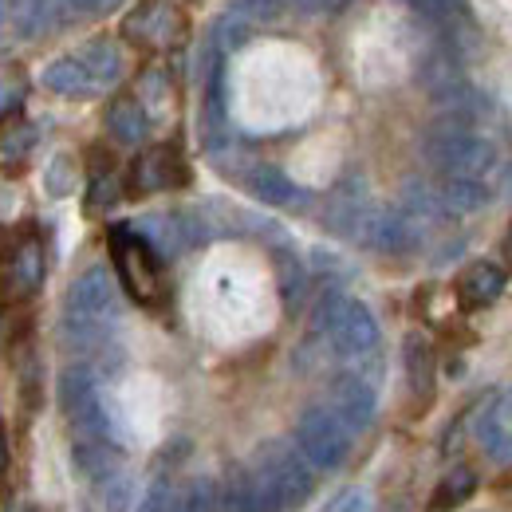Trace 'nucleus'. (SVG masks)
<instances>
[{
	"label": "nucleus",
	"instance_id": "23",
	"mask_svg": "<svg viewBox=\"0 0 512 512\" xmlns=\"http://www.w3.org/2000/svg\"><path fill=\"white\" fill-rule=\"evenodd\" d=\"M107 127H111V134H115L119 142L138 146V142L146 138V130H150V115L142 111L138 99H119V103L107 111Z\"/></svg>",
	"mask_w": 512,
	"mask_h": 512
},
{
	"label": "nucleus",
	"instance_id": "20",
	"mask_svg": "<svg viewBox=\"0 0 512 512\" xmlns=\"http://www.w3.org/2000/svg\"><path fill=\"white\" fill-rule=\"evenodd\" d=\"M79 56H83V64L91 67V75L99 79V87H103V91H107V87H115V83L123 79V52H119V44H115V40L99 36V40H91Z\"/></svg>",
	"mask_w": 512,
	"mask_h": 512
},
{
	"label": "nucleus",
	"instance_id": "7",
	"mask_svg": "<svg viewBox=\"0 0 512 512\" xmlns=\"http://www.w3.org/2000/svg\"><path fill=\"white\" fill-rule=\"evenodd\" d=\"M359 245L375 249V253H414L422 245V225L398 205V209H383V205H367L363 221H359V233H355Z\"/></svg>",
	"mask_w": 512,
	"mask_h": 512
},
{
	"label": "nucleus",
	"instance_id": "14",
	"mask_svg": "<svg viewBox=\"0 0 512 512\" xmlns=\"http://www.w3.org/2000/svg\"><path fill=\"white\" fill-rule=\"evenodd\" d=\"M501 292H505V268L493 264V260H473L457 280V296H461L465 308H485Z\"/></svg>",
	"mask_w": 512,
	"mask_h": 512
},
{
	"label": "nucleus",
	"instance_id": "17",
	"mask_svg": "<svg viewBox=\"0 0 512 512\" xmlns=\"http://www.w3.org/2000/svg\"><path fill=\"white\" fill-rule=\"evenodd\" d=\"M64 0H8V16H12V28L16 36L24 40H36L44 32L56 28V12H60Z\"/></svg>",
	"mask_w": 512,
	"mask_h": 512
},
{
	"label": "nucleus",
	"instance_id": "2",
	"mask_svg": "<svg viewBox=\"0 0 512 512\" xmlns=\"http://www.w3.org/2000/svg\"><path fill=\"white\" fill-rule=\"evenodd\" d=\"M422 154L442 178H481V182H489L501 166L497 146L473 127H461V119L457 123H438L430 130L426 142H422Z\"/></svg>",
	"mask_w": 512,
	"mask_h": 512
},
{
	"label": "nucleus",
	"instance_id": "27",
	"mask_svg": "<svg viewBox=\"0 0 512 512\" xmlns=\"http://www.w3.org/2000/svg\"><path fill=\"white\" fill-rule=\"evenodd\" d=\"M24 95H28V79L16 64H0V119L16 115L24 107Z\"/></svg>",
	"mask_w": 512,
	"mask_h": 512
},
{
	"label": "nucleus",
	"instance_id": "33",
	"mask_svg": "<svg viewBox=\"0 0 512 512\" xmlns=\"http://www.w3.org/2000/svg\"><path fill=\"white\" fill-rule=\"evenodd\" d=\"M115 201H119V186H115V178H95L87 209H91V213H99V209H111Z\"/></svg>",
	"mask_w": 512,
	"mask_h": 512
},
{
	"label": "nucleus",
	"instance_id": "37",
	"mask_svg": "<svg viewBox=\"0 0 512 512\" xmlns=\"http://www.w3.org/2000/svg\"><path fill=\"white\" fill-rule=\"evenodd\" d=\"M331 512H367V497H363L359 489H351V493L339 497V505H335Z\"/></svg>",
	"mask_w": 512,
	"mask_h": 512
},
{
	"label": "nucleus",
	"instance_id": "21",
	"mask_svg": "<svg viewBox=\"0 0 512 512\" xmlns=\"http://www.w3.org/2000/svg\"><path fill=\"white\" fill-rule=\"evenodd\" d=\"M71 457H75V469H79L83 477H91V481H103V477H111V473L123 469V465H119V453L111 449V442H95V438H83Z\"/></svg>",
	"mask_w": 512,
	"mask_h": 512
},
{
	"label": "nucleus",
	"instance_id": "39",
	"mask_svg": "<svg viewBox=\"0 0 512 512\" xmlns=\"http://www.w3.org/2000/svg\"><path fill=\"white\" fill-rule=\"evenodd\" d=\"M4 16H8V0H0V24H4Z\"/></svg>",
	"mask_w": 512,
	"mask_h": 512
},
{
	"label": "nucleus",
	"instance_id": "22",
	"mask_svg": "<svg viewBox=\"0 0 512 512\" xmlns=\"http://www.w3.org/2000/svg\"><path fill=\"white\" fill-rule=\"evenodd\" d=\"M249 190H253L264 205H292V201H300L296 182H292L284 170H276V166H256L253 174H249Z\"/></svg>",
	"mask_w": 512,
	"mask_h": 512
},
{
	"label": "nucleus",
	"instance_id": "32",
	"mask_svg": "<svg viewBox=\"0 0 512 512\" xmlns=\"http://www.w3.org/2000/svg\"><path fill=\"white\" fill-rule=\"evenodd\" d=\"M32 142H36V130L28 127V123H12V127L0 130V150L8 158H20L24 150H32Z\"/></svg>",
	"mask_w": 512,
	"mask_h": 512
},
{
	"label": "nucleus",
	"instance_id": "26",
	"mask_svg": "<svg viewBox=\"0 0 512 512\" xmlns=\"http://www.w3.org/2000/svg\"><path fill=\"white\" fill-rule=\"evenodd\" d=\"M276 268H280V292H284V304H288V312H296V304H300V296H304V284H308V276H304V264L296 260L292 253H276Z\"/></svg>",
	"mask_w": 512,
	"mask_h": 512
},
{
	"label": "nucleus",
	"instance_id": "16",
	"mask_svg": "<svg viewBox=\"0 0 512 512\" xmlns=\"http://www.w3.org/2000/svg\"><path fill=\"white\" fill-rule=\"evenodd\" d=\"M402 367H406V383L410 394L418 402H426L434 394V351L422 335H406V347H402Z\"/></svg>",
	"mask_w": 512,
	"mask_h": 512
},
{
	"label": "nucleus",
	"instance_id": "25",
	"mask_svg": "<svg viewBox=\"0 0 512 512\" xmlns=\"http://www.w3.org/2000/svg\"><path fill=\"white\" fill-rule=\"evenodd\" d=\"M95 497H99V509L103 512H127L130 501H134V481L130 473H111L103 481H95Z\"/></svg>",
	"mask_w": 512,
	"mask_h": 512
},
{
	"label": "nucleus",
	"instance_id": "8",
	"mask_svg": "<svg viewBox=\"0 0 512 512\" xmlns=\"http://www.w3.org/2000/svg\"><path fill=\"white\" fill-rule=\"evenodd\" d=\"M67 316L71 320H87V323H107L119 316V292H115V280L103 264L87 268L71 292H67Z\"/></svg>",
	"mask_w": 512,
	"mask_h": 512
},
{
	"label": "nucleus",
	"instance_id": "18",
	"mask_svg": "<svg viewBox=\"0 0 512 512\" xmlns=\"http://www.w3.org/2000/svg\"><path fill=\"white\" fill-rule=\"evenodd\" d=\"M40 284H44V245L40 241H24L20 249H12L8 288H12V296H32Z\"/></svg>",
	"mask_w": 512,
	"mask_h": 512
},
{
	"label": "nucleus",
	"instance_id": "10",
	"mask_svg": "<svg viewBox=\"0 0 512 512\" xmlns=\"http://www.w3.org/2000/svg\"><path fill=\"white\" fill-rule=\"evenodd\" d=\"M473 438L481 453L493 465H512V402L509 394H493L477 418H473Z\"/></svg>",
	"mask_w": 512,
	"mask_h": 512
},
{
	"label": "nucleus",
	"instance_id": "28",
	"mask_svg": "<svg viewBox=\"0 0 512 512\" xmlns=\"http://www.w3.org/2000/svg\"><path fill=\"white\" fill-rule=\"evenodd\" d=\"M213 509H217V489H213V481H205V477L190 481V485L174 497V505H170V512H213Z\"/></svg>",
	"mask_w": 512,
	"mask_h": 512
},
{
	"label": "nucleus",
	"instance_id": "34",
	"mask_svg": "<svg viewBox=\"0 0 512 512\" xmlns=\"http://www.w3.org/2000/svg\"><path fill=\"white\" fill-rule=\"evenodd\" d=\"M170 485L166 481H154L150 489H146V497H142V505H138V512H170Z\"/></svg>",
	"mask_w": 512,
	"mask_h": 512
},
{
	"label": "nucleus",
	"instance_id": "11",
	"mask_svg": "<svg viewBox=\"0 0 512 512\" xmlns=\"http://www.w3.org/2000/svg\"><path fill=\"white\" fill-rule=\"evenodd\" d=\"M327 398H331V410L347 422V430H367L375 422L379 394L363 375H335L327 386Z\"/></svg>",
	"mask_w": 512,
	"mask_h": 512
},
{
	"label": "nucleus",
	"instance_id": "13",
	"mask_svg": "<svg viewBox=\"0 0 512 512\" xmlns=\"http://www.w3.org/2000/svg\"><path fill=\"white\" fill-rule=\"evenodd\" d=\"M44 87L64 95V99H91L99 95V79L91 75V67L83 64V56H60L44 67Z\"/></svg>",
	"mask_w": 512,
	"mask_h": 512
},
{
	"label": "nucleus",
	"instance_id": "29",
	"mask_svg": "<svg viewBox=\"0 0 512 512\" xmlns=\"http://www.w3.org/2000/svg\"><path fill=\"white\" fill-rule=\"evenodd\" d=\"M296 8V0H233V8L229 12H237L241 20H249V24H264V20H280V16H288Z\"/></svg>",
	"mask_w": 512,
	"mask_h": 512
},
{
	"label": "nucleus",
	"instance_id": "19",
	"mask_svg": "<svg viewBox=\"0 0 512 512\" xmlns=\"http://www.w3.org/2000/svg\"><path fill=\"white\" fill-rule=\"evenodd\" d=\"M166 28H170V0H146V4H138V12L127 16V24H123V32H127L130 40H138V44L162 40Z\"/></svg>",
	"mask_w": 512,
	"mask_h": 512
},
{
	"label": "nucleus",
	"instance_id": "9",
	"mask_svg": "<svg viewBox=\"0 0 512 512\" xmlns=\"http://www.w3.org/2000/svg\"><path fill=\"white\" fill-rule=\"evenodd\" d=\"M134 233L158 256H178L205 241V221L197 213H154V217H142Z\"/></svg>",
	"mask_w": 512,
	"mask_h": 512
},
{
	"label": "nucleus",
	"instance_id": "12",
	"mask_svg": "<svg viewBox=\"0 0 512 512\" xmlns=\"http://www.w3.org/2000/svg\"><path fill=\"white\" fill-rule=\"evenodd\" d=\"M186 162L174 146H154L146 150L134 170H130V190L134 193H158V190H174V186H186Z\"/></svg>",
	"mask_w": 512,
	"mask_h": 512
},
{
	"label": "nucleus",
	"instance_id": "35",
	"mask_svg": "<svg viewBox=\"0 0 512 512\" xmlns=\"http://www.w3.org/2000/svg\"><path fill=\"white\" fill-rule=\"evenodd\" d=\"M347 0H296V12H308V16H327L335 8H343Z\"/></svg>",
	"mask_w": 512,
	"mask_h": 512
},
{
	"label": "nucleus",
	"instance_id": "5",
	"mask_svg": "<svg viewBox=\"0 0 512 512\" xmlns=\"http://www.w3.org/2000/svg\"><path fill=\"white\" fill-rule=\"evenodd\" d=\"M111 256H115L123 288L138 304H158L162 300V264H158V253L134 229H115L111 233Z\"/></svg>",
	"mask_w": 512,
	"mask_h": 512
},
{
	"label": "nucleus",
	"instance_id": "6",
	"mask_svg": "<svg viewBox=\"0 0 512 512\" xmlns=\"http://www.w3.org/2000/svg\"><path fill=\"white\" fill-rule=\"evenodd\" d=\"M296 446L316 469H339L351 453V430L331 406H308L296 422Z\"/></svg>",
	"mask_w": 512,
	"mask_h": 512
},
{
	"label": "nucleus",
	"instance_id": "4",
	"mask_svg": "<svg viewBox=\"0 0 512 512\" xmlns=\"http://www.w3.org/2000/svg\"><path fill=\"white\" fill-rule=\"evenodd\" d=\"M60 406H64L67 422L83 434V438H95V442H111V418H107V406H103V394L99 383L91 375V367L75 363L60 375Z\"/></svg>",
	"mask_w": 512,
	"mask_h": 512
},
{
	"label": "nucleus",
	"instance_id": "38",
	"mask_svg": "<svg viewBox=\"0 0 512 512\" xmlns=\"http://www.w3.org/2000/svg\"><path fill=\"white\" fill-rule=\"evenodd\" d=\"M4 477H8V442L0 434V485H4Z\"/></svg>",
	"mask_w": 512,
	"mask_h": 512
},
{
	"label": "nucleus",
	"instance_id": "30",
	"mask_svg": "<svg viewBox=\"0 0 512 512\" xmlns=\"http://www.w3.org/2000/svg\"><path fill=\"white\" fill-rule=\"evenodd\" d=\"M473 485H477L473 469H465V465L449 469V477L442 481V489H438V509H453V505H461V501L473 493Z\"/></svg>",
	"mask_w": 512,
	"mask_h": 512
},
{
	"label": "nucleus",
	"instance_id": "24",
	"mask_svg": "<svg viewBox=\"0 0 512 512\" xmlns=\"http://www.w3.org/2000/svg\"><path fill=\"white\" fill-rule=\"evenodd\" d=\"M217 505H221V512H264L260 509V497H256L253 473L249 469H229Z\"/></svg>",
	"mask_w": 512,
	"mask_h": 512
},
{
	"label": "nucleus",
	"instance_id": "3",
	"mask_svg": "<svg viewBox=\"0 0 512 512\" xmlns=\"http://www.w3.org/2000/svg\"><path fill=\"white\" fill-rule=\"evenodd\" d=\"M316 327L331 339L335 355H343V359H367L379 351V339H383L375 312L351 296H339V292H331L320 304Z\"/></svg>",
	"mask_w": 512,
	"mask_h": 512
},
{
	"label": "nucleus",
	"instance_id": "31",
	"mask_svg": "<svg viewBox=\"0 0 512 512\" xmlns=\"http://www.w3.org/2000/svg\"><path fill=\"white\" fill-rule=\"evenodd\" d=\"M44 182H48V193H52V197H67V193L75 190V162H71L67 154H60V158L48 166V178H44Z\"/></svg>",
	"mask_w": 512,
	"mask_h": 512
},
{
	"label": "nucleus",
	"instance_id": "36",
	"mask_svg": "<svg viewBox=\"0 0 512 512\" xmlns=\"http://www.w3.org/2000/svg\"><path fill=\"white\" fill-rule=\"evenodd\" d=\"M119 4L123 0H64V8H71V12H111Z\"/></svg>",
	"mask_w": 512,
	"mask_h": 512
},
{
	"label": "nucleus",
	"instance_id": "15",
	"mask_svg": "<svg viewBox=\"0 0 512 512\" xmlns=\"http://www.w3.org/2000/svg\"><path fill=\"white\" fill-rule=\"evenodd\" d=\"M438 193H442L449 217H473L493 201L489 182H481V178H442Z\"/></svg>",
	"mask_w": 512,
	"mask_h": 512
},
{
	"label": "nucleus",
	"instance_id": "1",
	"mask_svg": "<svg viewBox=\"0 0 512 512\" xmlns=\"http://www.w3.org/2000/svg\"><path fill=\"white\" fill-rule=\"evenodd\" d=\"M264 512H288L304 505L316 489V465L288 442H268L249 465Z\"/></svg>",
	"mask_w": 512,
	"mask_h": 512
}]
</instances>
